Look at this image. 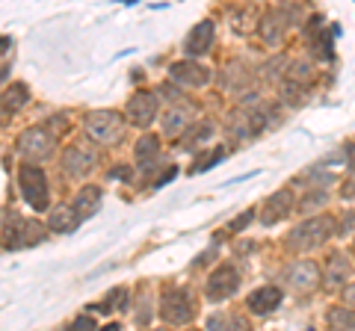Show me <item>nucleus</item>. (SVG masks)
I'll return each mask as SVG.
<instances>
[{"instance_id":"1","label":"nucleus","mask_w":355,"mask_h":331,"mask_svg":"<svg viewBox=\"0 0 355 331\" xmlns=\"http://www.w3.org/2000/svg\"><path fill=\"white\" fill-rule=\"evenodd\" d=\"M331 219L329 216H314V219H305L302 225H296L291 231V237H287V246L296 249V251H311L317 246H323V242L331 237Z\"/></svg>"},{"instance_id":"2","label":"nucleus","mask_w":355,"mask_h":331,"mask_svg":"<svg viewBox=\"0 0 355 331\" xmlns=\"http://www.w3.org/2000/svg\"><path fill=\"white\" fill-rule=\"evenodd\" d=\"M18 181H21V193H24L30 207H36V211L48 207V181H44V172L39 166L24 163L18 172Z\"/></svg>"},{"instance_id":"3","label":"nucleus","mask_w":355,"mask_h":331,"mask_svg":"<svg viewBox=\"0 0 355 331\" xmlns=\"http://www.w3.org/2000/svg\"><path fill=\"white\" fill-rule=\"evenodd\" d=\"M86 134L98 142H116L121 136V118L116 113H92L86 118Z\"/></svg>"},{"instance_id":"4","label":"nucleus","mask_w":355,"mask_h":331,"mask_svg":"<svg viewBox=\"0 0 355 331\" xmlns=\"http://www.w3.org/2000/svg\"><path fill=\"white\" fill-rule=\"evenodd\" d=\"M128 116H130L133 125H139V127L151 125L154 116H157V98L151 92H137L128 101Z\"/></svg>"},{"instance_id":"5","label":"nucleus","mask_w":355,"mask_h":331,"mask_svg":"<svg viewBox=\"0 0 355 331\" xmlns=\"http://www.w3.org/2000/svg\"><path fill=\"white\" fill-rule=\"evenodd\" d=\"M240 287V275L231 269V267H222L210 275L207 281V296L210 299H228V296H234V290Z\"/></svg>"},{"instance_id":"6","label":"nucleus","mask_w":355,"mask_h":331,"mask_svg":"<svg viewBox=\"0 0 355 331\" xmlns=\"http://www.w3.org/2000/svg\"><path fill=\"white\" fill-rule=\"evenodd\" d=\"M287 281H291V287L296 293H308V290H314L317 281H320V269H317V263H311V260H299L293 263L291 269H287Z\"/></svg>"},{"instance_id":"7","label":"nucleus","mask_w":355,"mask_h":331,"mask_svg":"<svg viewBox=\"0 0 355 331\" xmlns=\"http://www.w3.org/2000/svg\"><path fill=\"white\" fill-rule=\"evenodd\" d=\"M293 211V193L291 190H279L275 195L266 198L263 204V222L272 225V222H282V219Z\"/></svg>"},{"instance_id":"8","label":"nucleus","mask_w":355,"mask_h":331,"mask_svg":"<svg viewBox=\"0 0 355 331\" xmlns=\"http://www.w3.org/2000/svg\"><path fill=\"white\" fill-rule=\"evenodd\" d=\"M282 305V290L279 287H272V284H266V287H258L252 296H249V311L252 314H272L275 307Z\"/></svg>"},{"instance_id":"9","label":"nucleus","mask_w":355,"mask_h":331,"mask_svg":"<svg viewBox=\"0 0 355 331\" xmlns=\"http://www.w3.org/2000/svg\"><path fill=\"white\" fill-rule=\"evenodd\" d=\"M169 74H172V80L181 86H205L210 80V71L196 62H175Z\"/></svg>"},{"instance_id":"10","label":"nucleus","mask_w":355,"mask_h":331,"mask_svg":"<svg viewBox=\"0 0 355 331\" xmlns=\"http://www.w3.org/2000/svg\"><path fill=\"white\" fill-rule=\"evenodd\" d=\"M210 45H214V24H210V21H202V24L193 27V33L187 36L184 51L190 53V57H202V53L210 51Z\"/></svg>"},{"instance_id":"11","label":"nucleus","mask_w":355,"mask_h":331,"mask_svg":"<svg viewBox=\"0 0 355 331\" xmlns=\"http://www.w3.org/2000/svg\"><path fill=\"white\" fill-rule=\"evenodd\" d=\"M193 316V307L184 293H169L163 299V319L166 323H187Z\"/></svg>"},{"instance_id":"12","label":"nucleus","mask_w":355,"mask_h":331,"mask_svg":"<svg viewBox=\"0 0 355 331\" xmlns=\"http://www.w3.org/2000/svg\"><path fill=\"white\" fill-rule=\"evenodd\" d=\"M53 148V142L48 134H42V130H27L24 136H21V151H27L30 157H48Z\"/></svg>"},{"instance_id":"13","label":"nucleus","mask_w":355,"mask_h":331,"mask_svg":"<svg viewBox=\"0 0 355 331\" xmlns=\"http://www.w3.org/2000/svg\"><path fill=\"white\" fill-rule=\"evenodd\" d=\"M95 163V151H83V145H74L65 151V169L69 175H80Z\"/></svg>"},{"instance_id":"14","label":"nucleus","mask_w":355,"mask_h":331,"mask_svg":"<svg viewBox=\"0 0 355 331\" xmlns=\"http://www.w3.org/2000/svg\"><path fill=\"white\" fill-rule=\"evenodd\" d=\"M323 278H326V284H343V281L349 278V260L343 258V255H331L326 260Z\"/></svg>"},{"instance_id":"15","label":"nucleus","mask_w":355,"mask_h":331,"mask_svg":"<svg viewBox=\"0 0 355 331\" xmlns=\"http://www.w3.org/2000/svg\"><path fill=\"white\" fill-rule=\"evenodd\" d=\"M98 202H101V190L98 186H83V193L77 195V213L92 216L98 211Z\"/></svg>"},{"instance_id":"16","label":"nucleus","mask_w":355,"mask_h":331,"mask_svg":"<svg viewBox=\"0 0 355 331\" xmlns=\"http://www.w3.org/2000/svg\"><path fill=\"white\" fill-rule=\"evenodd\" d=\"M329 325L331 328H355V307L352 305H338L329 311Z\"/></svg>"},{"instance_id":"17","label":"nucleus","mask_w":355,"mask_h":331,"mask_svg":"<svg viewBox=\"0 0 355 331\" xmlns=\"http://www.w3.org/2000/svg\"><path fill=\"white\" fill-rule=\"evenodd\" d=\"M261 36L270 42V45H279L282 36H284L282 18H279V15H266V18H263V24H261Z\"/></svg>"},{"instance_id":"18","label":"nucleus","mask_w":355,"mask_h":331,"mask_svg":"<svg viewBox=\"0 0 355 331\" xmlns=\"http://www.w3.org/2000/svg\"><path fill=\"white\" fill-rule=\"evenodd\" d=\"M77 225V216L69 211V207H60V211H53L51 216V228L53 231H60V234H69V231H74Z\"/></svg>"},{"instance_id":"19","label":"nucleus","mask_w":355,"mask_h":331,"mask_svg":"<svg viewBox=\"0 0 355 331\" xmlns=\"http://www.w3.org/2000/svg\"><path fill=\"white\" fill-rule=\"evenodd\" d=\"M27 104V89L24 86H15V89H9L6 95H0V113H3V109H21Z\"/></svg>"},{"instance_id":"20","label":"nucleus","mask_w":355,"mask_h":331,"mask_svg":"<svg viewBox=\"0 0 355 331\" xmlns=\"http://www.w3.org/2000/svg\"><path fill=\"white\" fill-rule=\"evenodd\" d=\"M151 154H157V139H154V136H142V142L137 145V160L146 163Z\"/></svg>"},{"instance_id":"21","label":"nucleus","mask_w":355,"mask_h":331,"mask_svg":"<svg viewBox=\"0 0 355 331\" xmlns=\"http://www.w3.org/2000/svg\"><path fill=\"white\" fill-rule=\"evenodd\" d=\"M184 125H187V118L181 116V113H169V118L163 121V127H166V134H178V130H184Z\"/></svg>"},{"instance_id":"22","label":"nucleus","mask_w":355,"mask_h":331,"mask_svg":"<svg viewBox=\"0 0 355 331\" xmlns=\"http://www.w3.org/2000/svg\"><path fill=\"white\" fill-rule=\"evenodd\" d=\"M246 222H252V213L246 211V213H243L240 219H234V222H231V231H240L243 225H246Z\"/></svg>"},{"instance_id":"23","label":"nucleus","mask_w":355,"mask_h":331,"mask_svg":"<svg viewBox=\"0 0 355 331\" xmlns=\"http://www.w3.org/2000/svg\"><path fill=\"white\" fill-rule=\"evenodd\" d=\"M343 299H347V305H352V307H355V281L347 287V290H343Z\"/></svg>"},{"instance_id":"24","label":"nucleus","mask_w":355,"mask_h":331,"mask_svg":"<svg viewBox=\"0 0 355 331\" xmlns=\"http://www.w3.org/2000/svg\"><path fill=\"white\" fill-rule=\"evenodd\" d=\"M349 169L355 172V145H349Z\"/></svg>"}]
</instances>
